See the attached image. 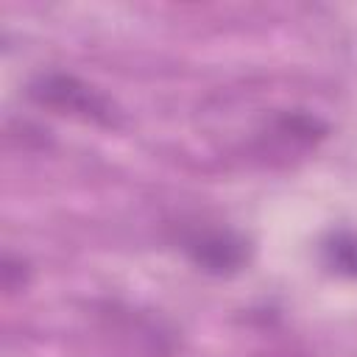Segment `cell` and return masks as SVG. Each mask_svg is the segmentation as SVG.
Masks as SVG:
<instances>
[{"mask_svg": "<svg viewBox=\"0 0 357 357\" xmlns=\"http://www.w3.org/2000/svg\"><path fill=\"white\" fill-rule=\"evenodd\" d=\"M28 95L39 103V106H47L59 114H73L78 120H86V123H98V126H117V117L120 112L114 109V103L95 86H89L86 81L70 75V73H42Z\"/></svg>", "mask_w": 357, "mask_h": 357, "instance_id": "6da1fadb", "label": "cell"}, {"mask_svg": "<svg viewBox=\"0 0 357 357\" xmlns=\"http://www.w3.org/2000/svg\"><path fill=\"white\" fill-rule=\"evenodd\" d=\"M184 251L201 271L215 276L240 271L248 257L245 240L229 229H195L184 237Z\"/></svg>", "mask_w": 357, "mask_h": 357, "instance_id": "7a4b0ae2", "label": "cell"}, {"mask_svg": "<svg viewBox=\"0 0 357 357\" xmlns=\"http://www.w3.org/2000/svg\"><path fill=\"white\" fill-rule=\"evenodd\" d=\"M321 251H324L326 268H332L335 273L357 279V231H349V229L332 231L324 240Z\"/></svg>", "mask_w": 357, "mask_h": 357, "instance_id": "3957f363", "label": "cell"}]
</instances>
